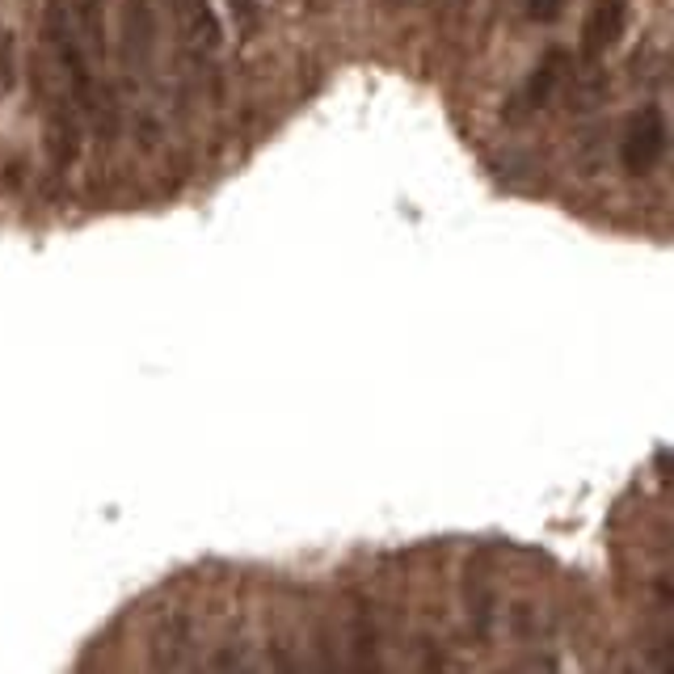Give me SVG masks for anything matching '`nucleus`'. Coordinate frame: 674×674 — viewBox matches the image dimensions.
Returning <instances> with one entry per match:
<instances>
[{
  "instance_id": "nucleus-1",
  "label": "nucleus",
  "mask_w": 674,
  "mask_h": 674,
  "mask_svg": "<svg viewBox=\"0 0 674 674\" xmlns=\"http://www.w3.org/2000/svg\"><path fill=\"white\" fill-rule=\"evenodd\" d=\"M666 114L658 106H645V110H636L628 123H624V136H619V165L624 173H633V178H645L658 169V161L666 156Z\"/></svg>"
},
{
  "instance_id": "nucleus-2",
  "label": "nucleus",
  "mask_w": 674,
  "mask_h": 674,
  "mask_svg": "<svg viewBox=\"0 0 674 674\" xmlns=\"http://www.w3.org/2000/svg\"><path fill=\"white\" fill-rule=\"evenodd\" d=\"M624 30H628V0H594L582 17V56L599 64L619 47Z\"/></svg>"
},
{
  "instance_id": "nucleus-3",
  "label": "nucleus",
  "mask_w": 674,
  "mask_h": 674,
  "mask_svg": "<svg viewBox=\"0 0 674 674\" xmlns=\"http://www.w3.org/2000/svg\"><path fill=\"white\" fill-rule=\"evenodd\" d=\"M173 9H178V30H181L186 51H194L198 59L220 56L223 26H220L215 4H211V0H173Z\"/></svg>"
},
{
  "instance_id": "nucleus-4",
  "label": "nucleus",
  "mask_w": 674,
  "mask_h": 674,
  "mask_svg": "<svg viewBox=\"0 0 674 674\" xmlns=\"http://www.w3.org/2000/svg\"><path fill=\"white\" fill-rule=\"evenodd\" d=\"M123 64L131 72L148 68L156 56V4L152 0H123Z\"/></svg>"
},
{
  "instance_id": "nucleus-5",
  "label": "nucleus",
  "mask_w": 674,
  "mask_h": 674,
  "mask_svg": "<svg viewBox=\"0 0 674 674\" xmlns=\"http://www.w3.org/2000/svg\"><path fill=\"white\" fill-rule=\"evenodd\" d=\"M47 156H51V165L64 173V169L76 165V156H81V110L72 106L68 97H59L51 114H47Z\"/></svg>"
},
{
  "instance_id": "nucleus-6",
  "label": "nucleus",
  "mask_w": 674,
  "mask_h": 674,
  "mask_svg": "<svg viewBox=\"0 0 674 674\" xmlns=\"http://www.w3.org/2000/svg\"><path fill=\"white\" fill-rule=\"evenodd\" d=\"M190 619L186 616H169L161 619V628L152 633V666L156 670H181V666H190Z\"/></svg>"
},
{
  "instance_id": "nucleus-7",
  "label": "nucleus",
  "mask_w": 674,
  "mask_h": 674,
  "mask_svg": "<svg viewBox=\"0 0 674 674\" xmlns=\"http://www.w3.org/2000/svg\"><path fill=\"white\" fill-rule=\"evenodd\" d=\"M68 17H72V30L81 39L84 56L101 64L110 42H106V13H101V0H68Z\"/></svg>"
},
{
  "instance_id": "nucleus-8",
  "label": "nucleus",
  "mask_w": 674,
  "mask_h": 674,
  "mask_svg": "<svg viewBox=\"0 0 674 674\" xmlns=\"http://www.w3.org/2000/svg\"><path fill=\"white\" fill-rule=\"evenodd\" d=\"M565 68H569L565 51H548V56L539 59L536 68L527 72V81H523V106H531V110H544L552 97L561 93L565 76H569Z\"/></svg>"
},
{
  "instance_id": "nucleus-9",
  "label": "nucleus",
  "mask_w": 674,
  "mask_h": 674,
  "mask_svg": "<svg viewBox=\"0 0 674 674\" xmlns=\"http://www.w3.org/2000/svg\"><path fill=\"white\" fill-rule=\"evenodd\" d=\"M228 4V17H232V26L241 30V39H253L266 22V9L262 0H223Z\"/></svg>"
},
{
  "instance_id": "nucleus-10",
  "label": "nucleus",
  "mask_w": 674,
  "mask_h": 674,
  "mask_svg": "<svg viewBox=\"0 0 674 674\" xmlns=\"http://www.w3.org/2000/svg\"><path fill=\"white\" fill-rule=\"evenodd\" d=\"M17 89V47L13 34L0 30V97H9Z\"/></svg>"
},
{
  "instance_id": "nucleus-11",
  "label": "nucleus",
  "mask_w": 674,
  "mask_h": 674,
  "mask_svg": "<svg viewBox=\"0 0 674 674\" xmlns=\"http://www.w3.org/2000/svg\"><path fill=\"white\" fill-rule=\"evenodd\" d=\"M565 4H569V0H523V13L531 17V22H556V17L565 13Z\"/></svg>"
},
{
  "instance_id": "nucleus-12",
  "label": "nucleus",
  "mask_w": 674,
  "mask_h": 674,
  "mask_svg": "<svg viewBox=\"0 0 674 674\" xmlns=\"http://www.w3.org/2000/svg\"><path fill=\"white\" fill-rule=\"evenodd\" d=\"M447 9H451V13H464V9H468V0H447Z\"/></svg>"
},
{
  "instance_id": "nucleus-13",
  "label": "nucleus",
  "mask_w": 674,
  "mask_h": 674,
  "mask_svg": "<svg viewBox=\"0 0 674 674\" xmlns=\"http://www.w3.org/2000/svg\"><path fill=\"white\" fill-rule=\"evenodd\" d=\"M405 4H409V0H384V9H388V13H397V9H405Z\"/></svg>"
},
{
  "instance_id": "nucleus-14",
  "label": "nucleus",
  "mask_w": 674,
  "mask_h": 674,
  "mask_svg": "<svg viewBox=\"0 0 674 674\" xmlns=\"http://www.w3.org/2000/svg\"><path fill=\"white\" fill-rule=\"evenodd\" d=\"M308 9H325V0H308Z\"/></svg>"
}]
</instances>
